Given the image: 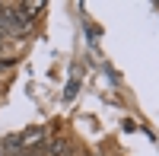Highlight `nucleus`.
Masks as SVG:
<instances>
[{
    "instance_id": "obj_1",
    "label": "nucleus",
    "mask_w": 159,
    "mask_h": 156,
    "mask_svg": "<svg viewBox=\"0 0 159 156\" xmlns=\"http://www.w3.org/2000/svg\"><path fill=\"white\" fill-rule=\"evenodd\" d=\"M42 140H45V131H42V127H29L25 134L10 137L7 144H3V150H10V153H16V150H35V147H42Z\"/></svg>"
},
{
    "instance_id": "obj_2",
    "label": "nucleus",
    "mask_w": 159,
    "mask_h": 156,
    "mask_svg": "<svg viewBox=\"0 0 159 156\" xmlns=\"http://www.w3.org/2000/svg\"><path fill=\"white\" fill-rule=\"evenodd\" d=\"M38 150L48 153V156H64V153H67V137H54L51 144H42Z\"/></svg>"
}]
</instances>
